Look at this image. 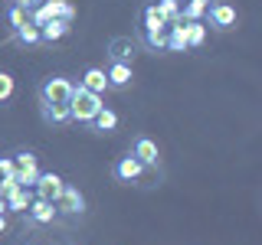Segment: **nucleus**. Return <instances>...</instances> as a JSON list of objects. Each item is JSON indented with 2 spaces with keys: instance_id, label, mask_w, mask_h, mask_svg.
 Listing matches in <instances>:
<instances>
[{
  "instance_id": "bb28decb",
  "label": "nucleus",
  "mask_w": 262,
  "mask_h": 245,
  "mask_svg": "<svg viewBox=\"0 0 262 245\" xmlns=\"http://www.w3.org/2000/svg\"><path fill=\"white\" fill-rule=\"evenodd\" d=\"M0 177H16V163H13V151L0 154Z\"/></svg>"
},
{
  "instance_id": "aec40b11",
  "label": "nucleus",
  "mask_w": 262,
  "mask_h": 245,
  "mask_svg": "<svg viewBox=\"0 0 262 245\" xmlns=\"http://www.w3.org/2000/svg\"><path fill=\"white\" fill-rule=\"evenodd\" d=\"M154 7H158L161 20L167 23V27H174V23H180V0H154Z\"/></svg>"
},
{
  "instance_id": "4468645a",
  "label": "nucleus",
  "mask_w": 262,
  "mask_h": 245,
  "mask_svg": "<svg viewBox=\"0 0 262 245\" xmlns=\"http://www.w3.org/2000/svg\"><path fill=\"white\" fill-rule=\"evenodd\" d=\"M79 85H82V88H89V92H95V95H105V92H108V79H105V69H98V65H89L85 76L79 79Z\"/></svg>"
},
{
  "instance_id": "f257e3e1",
  "label": "nucleus",
  "mask_w": 262,
  "mask_h": 245,
  "mask_svg": "<svg viewBox=\"0 0 262 245\" xmlns=\"http://www.w3.org/2000/svg\"><path fill=\"white\" fill-rule=\"evenodd\" d=\"M102 105H105V102H102V95H95V92H89V88L76 85V92H72V98H69V114H72V125L89 128Z\"/></svg>"
},
{
  "instance_id": "423d86ee",
  "label": "nucleus",
  "mask_w": 262,
  "mask_h": 245,
  "mask_svg": "<svg viewBox=\"0 0 262 245\" xmlns=\"http://www.w3.org/2000/svg\"><path fill=\"white\" fill-rule=\"evenodd\" d=\"M203 16L210 20V27L216 33H229V30H236V23H239V13H236V7L229 4V0H210Z\"/></svg>"
},
{
  "instance_id": "5701e85b",
  "label": "nucleus",
  "mask_w": 262,
  "mask_h": 245,
  "mask_svg": "<svg viewBox=\"0 0 262 245\" xmlns=\"http://www.w3.org/2000/svg\"><path fill=\"white\" fill-rule=\"evenodd\" d=\"M23 23H30V10H27V7H20V4L13 0V4L7 7V27L16 33V30L23 27Z\"/></svg>"
},
{
  "instance_id": "0eeeda50",
  "label": "nucleus",
  "mask_w": 262,
  "mask_h": 245,
  "mask_svg": "<svg viewBox=\"0 0 262 245\" xmlns=\"http://www.w3.org/2000/svg\"><path fill=\"white\" fill-rule=\"evenodd\" d=\"M13 163H16V183L33 190V183H36V177H39V154L30 151V147H16Z\"/></svg>"
},
{
  "instance_id": "7c9ffc66",
  "label": "nucleus",
  "mask_w": 262,
  "mask_h": 245,
  "mask_svg": "<svg viewBox=\"0 0 262 245\" xmlns=\"http://www.w3.org/2000/svg\"><path fill=\"white\" fill-rule=\"evenodd\" d=\"M0 216H7V200L0 196Z\"/></svg>"
},
{
  "instance_id": "6e6552de",
  "label": "nucleus",
  "mask_w": 262,
  "mask_h": 245,
  "mask_svg": "<svg viewBox=\"0 0 262 245\" xmlns=\"http://www.w3.org/2000/svg\"><path fill=\"white\" fill-rule=\"evenodd\" d=\"M56 209H59V216H62V219H82V216H85V209H89L85 193H82L79 186L66 183V186H62V193H59V200H56Z\"/></svg>"
},
{
  "instance_id": "b1692460",
  "label": "nucleus",
  "mask_w": 262,
  "mask_h": 245,
  "mask_svg": "<svg viewBox=\"0 0 262 245\" xmlns=\"http://www.w3.org/2000/svg\"><path fill=\"white\" fill-rule=\"evenodd\" d=\"M13 36H16L20 46H39V43H43V39H39V27H33V23H23Z\"/></svg>"
},
{
  "instance_id": "2eb2a0df",
  "label": "nucleus",
  "mask_w": 262,
  "mask_h": 245,
  "mask_svg": "<svg viewBox=\"0 0 262 245\" xmlns=\"http://www.w3.org/2000/svg\"><path fill=\"white\" fill-rule=\"evenodd\" d=\"M95 131V134H112L115 128H118V111L115 108H108V105H102V108H98V114L92 118V125H89Z\"/></svg>"
},
{
  "instance_id": "f8f14e48",
  "label": "nucleus",
  "mask_w": 262,
  "mask_h": 245,
  "mask_svg": "<svg viewBox=\"0 0 262 245\" xmlns=\"http://www.w3.org/2000/svg\"><path fill=\"white\" fill-rule=\"evenodd\" d=\"M105 79H108V88H115V92H128L131 82H135V69L128 62H108Z\"/></svg>"
},
{
  "instance_id": "f03ea898",
  "label": "nucleus",
  "mask_w": 262,
  "mask_h": 245,
  "mask_svg": "<svg viewBox=\"0 0 262 245\" xmlns=\"http://www.w3.org/2000/svg\"><path fill=\"white\" fill-rule=\"evenodd\" d=\"M151 170H161V167H144V163L138 157H131V154H125V157H118L112 163V177L125 186H151L147 183V174H151Z\"/></svg>"
},
{
  "instance_id": "c85d7f7f",
  "label": "nucleus",
  "mask_w": 262,
  "mask_h": 245,
  "mask_svg": "<svg viewBox=\"0 0 262 245\" xmlns=\"http://www.w3.org/2000/svg\"><path fill=\"white\" fill-rule=\"evenodd\" d=\"M16 4H20V7H27V10H33V7H39L43 0H16Z\"/></svg>"
},
{
  "instance_id": "20e7f679",
  "label": "nucleus",
  "mask_w": 262,
  "mask_h": 245,
  "mask_svg": "<svg viewBox=\"0 0 262 245\" xmlns=\"http://www.w3.org/2000/svg\"><path fill=\"white\" fill-rule=\"evenodd\" d=\"M27 229H53V226H62L66 219L59 216V209H56V203H49V200H39V196H33V203L27 206Z\"/></svg>"
},
{
  "instance_id": "412c9836",
  "label": "nucleus",
  "mask_w": 262,
  "mask_h": 245,
  "mask_svg": "<svg viewBox=\"0 0 262 245\" xmlns=\"http://www.w3.org/2000/svg\"><path fill=\"white\" fill-rule=\"evenodd\" d=\"M207 4L210 0H184L180 4V20H203V13H207Z\"/></svg>"
},
{
  "instance_id": "f3484780",
  "label": "nucleus",
  "mask_w": 262,
  "mask_h": 245,
  "mask_svg": "<svg viewBox=\"0 0 262 245\" xmlns=\"http://www.w3.org/2000/svg\"><path fill=\"white\" fill-rule=\"evenodd\" d=\"M72 30V23H66V20H49L39 27V39L43 43H59V39L66 36V33Z\"/></svg>"
},
{
  "instance_id": "9d476101",
  "label": "nucleus",
  "mask_w": 262,
  "mask_h": 245,
  "mask_svg": "<svg viewBox=\"0 0 262 245\" xmlns=\"http://www.w3.org/2000/svg\"><path fill=\"white\" fill-rule=\"evenodd\" d=\"M138 53H141V43L138 39H131V36H112L108 39V59L112 62H135L138 59Z\"/></svg>"
},
{
  "instance_id": "9b49d317",
  "label": "nucleus",
  "mask_w": 262,
  "mask_h": 245,
  "mask_svg": "<svg viewBox=\"0 0 262 245\" xmlns=\"http://www.w3.org/2000/svg\"><path fill=\"white\" fill-rule=\"evenodd\" d=\"M128 154H131V157H138V160L144 163V167H161V151H158V141H151V137H144V134H138L135 141H131Z\"/></svg>"
},
{
  "instance_id": "39448f33",
  "label": "nucleus",
  "mask_w": 262,
  "mask_h": 245,
  "mask_svg": "<svg viewBox=\"0 0 262 245\" xmlns=\"http://www.w3.org/2000/svg\"><path fill=\"white\" fill-rule=\"evenodd\" d=\"M49 20L72 23V20H76V7H72L69 0H43L39 7L30 10V23H33V27H43V23H49Z\"/></svg>"
},
{
  "instance_id": "393cba45",
  "label": "nucleus",
  "mask_w": 262,
  "mask_h": 245,
  "mask_svg": "<svg viewBox=\"0 0 262 245\" xmlns=\"http://www.w3.org/2000/svg\"><path fill=\"white\" fill-rule=\"evenodd\" d=\"M141 43L147 49H154V53H161L167 46V39H164V30H141Z\"/></svg>"
},
{
  "instance_id": "cd10ccee",
  "label": "nucleus",
  "mask_w": 262,
  "mask_h": 245,
  "mask_svg": "<svg viewBox=\"0 0 262 245\" xmlns=\"http://www.w3.org/2000/svg\"><path fill=\"white\" fill-rule=\"evenodd\" d=\"M20 245H59V242H53V239H46V235H39V229H30V235H27Z\"/></svg>"
},
{
  "instance_id": "a878e982",
  "label": "nucleus",
  "mask_w": 262,
  "mask_h": 245,
  "mask_svg": "<svg viewBox=\"0 0 262 245\" xmlns=\"http://www.w3.org/2000/svg\"><path fill=\"white\" fill-rule=\"evenodd\" d=\"M13 92H16V79H13L7 69H0V105H7V102H10Z\"/></svg>"
},
{
  "instance_id": "6ab92c4d",
  "label": "nucleus",
  "mask_w": 262,
  "mask_h": 245,
  "mask_svg": "<svg viewBox=\"0 0 262 245\" xmlns=\"http://www.w3.org/2000/svg\"><path fill=\"white\" fill-rule=\"evenodd\" d=\"M30 203H33V190L30 186H20L16 193L7 196V216H10V212H27Z\"/></svg>"
},
{
  "instance_id": "a211bd4d",
  "label": "nucleus",
  "mask_w": 262,
  "mask_h": 245,
  "mask_svg": "<svg viewBox=\"0 0 262 245\" xmlns=\"http://www.w3.org/2000/svg\"><path fill=\"white\" fill-rule=\"evenodd\" d=\"M164 39H167V53H187V36H184V23H174V27L164 30Z\"/></svg>"
},
{
  "instance_id": "c756f323",
  "label": "nucleus",
  "mask_w": 262,
  "mask_h": 245,
  "mask_svg": "<svg viewBox=\"0 0 262 245\" xmlns=\"http://www.w3.org/2000/svg\"><path fill=\"white\" fill-rule=\"evenodd\" d=\"M7 226H10V223H7V216H0V235L7 232Z\"/></svg>"
},
{
  "instance_id": "ddd939ff",
  "label": "nucleus",
  "mask_w": 262,
  "mask_h": 245,
  "mask_svg": "<svg viewBox=\"0 0 262 245\" xmlns=\"http://www.w3.org/2000/svg\"><path fill=\"white\" fill-rule=\"evenodd\" d=\"M39 118H43L49 128H66V125H72L69 105H49V102H39Z\"/></svg>"
},
{
  "instance_id": "1a4fd4ad",
  "label": "nucleus",
  "mask_w": 262,
  "mask_h": 245,
  "mask_svg": "<svg viewBox=\"0 0 262 245\" xmlns=\"http://www.w3.org/2000/svg\"><path fill=\"white\" fill-rule=\"evenodd\" d=\"M62 186H66L62 174H56V170H39L36 183H33V196L56 203V200H59V193H62Z\"/></svg>"
},
{
  "instance_id": "4be33fe9",
  "label": "nucleus",
  "mask_w": 262,
  "mask_h": 245,
  "mask_svg": "<svg viewBox=\"0 0 262 245\" xmlns=\"http://www.w3.org/2000/svg\"><path fill=\"white\" fill-rule=\"evenodd\" d=\"M141 30H167V23L161 20L154 0H151V4H144V10H141Z\"/></svg>"
},
{
  "instance_id": "dca6fc26",
  "label": "nucleus",
  "mask_w": 262,
  "mask_h": 245,
  "mask_svg": "<svg viewBox=\"0 0 262 245\" xmlns=\"http://www.w3.org/2000/svg\"><path fill=\"white\" fill-rule=\"evenodd\" d=\"M184 36H187V49H200L203 43H207V23L203 20H187L184 23Z\"/></svg>"
},
{
  "instance_id": "7ed1b4c3",
  "label": "nucleus",
  "mask_w": 262,
  "mask_h": 245,
  "mask_svg": "<svg viewBox=\"0 0 262 245\" xmlns=\"http://www.w3.org/2000/svg\"><path fill=\"white\" fill-rule=\"evenodd\" d=\"M72 92H76V82L69 76H46L36 85V98L39 102H49V105H69Z\"/></svg>"
}]
</instances>
